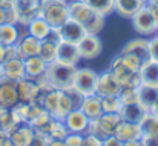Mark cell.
Returning a JSON list of instances; mask_svg holds the SVG:
<instances>
[{"instance_id":"cell-49","label":"cell","mask_w":158,"mask_h":146,"mask_svg":"<svg viewBox=\"0 0 158 146\" xmlns=\"http://www.w3.org/2000/svg\"><path fill=\"white\" fill-rule=\"evenodd\" d=\"M6 23V9L0 8V25Z\"/></svg>"},{"instance_id":"cell-12","label":"cell","mask_w":158,"mask_h":146,"mask_svg":"<svg viewBox=\"0 0 158 146\" xmlns=\"http://www.w3.org/2000/svg\"><path fill=\"white\" fill-rule=\"evenodd\" d=\"M64 125L68 128L69 132H74V134H85L88 132V128H89V118L83 114L81 109H72L66 117H64Z\"/></svg>"},{"instance_id":"cell-23","label":"cell","mask_w":158,"mask_h":146,"mask_svg":"<svg viewBox=\"0 0 158 146\" xmlns=\"http://www.w3.org/2000/svg\"><path fill=\"white\" fill-rule=\"evenodd\" d=\"M120 52H126V54H132L135 55L141 65L144 62L149 60V46H148V39H134L129 43H126Z\"/></svg>"},{"instance_id":"cell-60","label":"cell","mask_w":158,"mask_h":146,"mask_svg":"<svg viewBox=\"0 0 158 146\" xmlns=\"http://www.w3.org/2000/svg\"><path fill=\"white\" fill-rule=\"evenodd\" d=\"M146 2H149V0H146Z\"/></svg>"},{"instance_id":"cell-61","label":"cell","mask_w":158,"mask_h":146,"mask_svg":"<svg viewBox=\"0 0 158 146\" xmlns=\"http://www.w3.org/2000/svg\"><path fill=\"white\" fill-rule=\"evenodd\" d=\"M64 2H68V0H64Z\"/></svg>"},{"instance_id":"cell-2","label":"cell","mask_w":158,"mask_h":146,"mask_svg":"<svg viewBox=\"0 0 158 146\" xmlns=\"http://www.w3.org/2000/svg\"><path fill=\"white\" fill-rule=\"evenodd\" d=\"M75 72H77L75 65H66L58 60H54L51 63H48L43 79L55 89H66L72 86Z\"/></svg>"},{"instance_id":"cell-39","label":"cell","mask_w":158,"mask_h":146,"mask_svg":"<svg viewBox=\"0 0 158 146\" xmlns=\"http://www.w3.org/2000/svg\"><path fill=\"white\" fill-rule=\"evenodd\" d=\"M148 46H149V58L158 62V36H152L148 40Z\"/></svg>"},{"instance_id":"cell-16","label":"cell","mask_w":158,"mask_h":146,"mask_svg":"<svg viewBox=\"0 0 158 146\" xmlns=\"http://www.w3.org/2000/svg\"><path fill=\"white\" fill-rule=\"evenodd\" d=\"M17 92H19V101L20 103L35 101L37 96H39V82L25 77V79L17 82Z\"/></svg>"},{"instance_id":"cell-27","label":"cell","mask_w":158,"mask_h":146,"mask_svg":"<svg viewBox=\"0 0 158 146\" xmlns=\"http://www.w3.org/2000/svg\"><path fill=\"white\" fill-rule=\"evenodd\" d=\"M146 109L140 103H132V105H123L118 115L123 122H131V123H140L143 118Z\"/></svg>"},{"instance_id":"cell-45","label":"cell","mask_w":158,"mask_h":146,"mask_svg":"<svg viewBox=\"0 0 158 146\" xmlns=\"http://www.w3.org/2000/svg\"><path fill=\"white\" fill-rule=\"evenodd\" d=\"M141 143L143 146H158V135H143Z\"/></svg>"},{"instance_id":"cell-40","label":"cell","mask_w":158,"mask_h":146,"mask_svg":"<svg viewBox=\"0 0 158 146\" xmlns=\"http://www.w3.org/2000/svg\"><path fill=\"white\" fill-rule=\"evenodd\" d=\"M81 146H102V140L89 132H85L81 135Z\"/></svg>"},{"instance_id":"cell-50","label":"cell","mask_w":158,"mask_h":146,"mask_svg":"<svg viewBox=\"0 0 158 146\" xmlns=\"http://www.w3.org/2000/svg\"><path fill=\"white\" fill-rule=\"evenodd\" d=\"M123 146H143V143H141V140H132V142L123 143Z\"/></svg>"},{"instance_id":"cell-6","label":"cell","mask_w":158,"mask_h":146,"mask_svg":"<svg viewBox=\"0 0 158 146\" xmlns=\"http://www.w3.org/2000/svg\"><path fill=\"white\" fill-rule=\"evenodd\" d=\"M109 69L114 72V75L118 79V82L121 83V86H135L138 88L141 85V77H140V72L137 71H132L131 68H127L121 58L118 57V54L110 60V65H109Z\"/></svg>"},{"instance_id":"cell-13","label":"cell","mask_w":158,"mask_h":146,"mask_svg":"<svg viewBox=\"0 0 158 146\" xmlns=\"http://www.w3.org/2000/svg\"><path fill=\"white\" fill-rule=\"evenodd\" d=\"M19 103L17 82L6 79L5 75L0 79V105L5 108H12Z\"/></svg>"},{"instance_id":"cell-21","label":"cell","mask_w":158,"mask_h":146,"mask_svg":"<svg viewBox=\"0 0 158 146\" xmlns=\"http://www.w3.org/2000/svg\"><path fill=\"white\" fill-rule=\"evenodd\" d=\"M23 62H25V74H26L28 79H32V80L39 82V80H42V79L45 77L48 63L43 62L39 55L28 57V58H25Z\"/></svg>"},{"instance_id":"cell-54","label":"cell","mask_w":158,"mask_h":146,"mask_svg":"<svg viewBox=\"0 0 158 146\" xmlns=\"http://www.w3.org/2000/svg\"><path fill=\"white\" fill-rule=\"evenodd\" d=\"M49 146H64L61 140H49Z\"/></svg>"},{"instance_id":"cell-53","label":"cell","mask_w":158,"mask_h":146,"mask_svg":"<svg viewBox=\"0 0 158 146\" xmlns=\"http://www.w3.org/2000/svg\"><path fill=\"white\" fill-rule=\"evenodd\" d=\"M149 111H151L152 114H155V115H158V98H157V101H155V103L152 105V108H151Z\"/></svg>"},{"instance_id":"cell-44","label":"cell","mask_w":158,"mask_h":146,"mask_svg":"<svg viewBox=\"0 0 158 146\" xmlns=\"http://www.w3.org/2000/svg\"><path fill=\"white\" fill-rule=\"evenodd\" d=\"M146 6H148V9H149V12H151V15H152L154 22H155V26H157V29H158V3L148 2Z\"/></svg>"},{"instance_id":"cell-31","label":"cell","mask_w":158,"mask_h":146,"mask_svg":"<svg viewBox=\"0 0 158 146\" xmlns=\"http://www.w3.org/2000/svg\"><path fill=\"white\" fill-rule=\"evenodd\" d=\"M74 109L72 103L69 97L64 94L63 89H58V101H57V106H55V111L52 114V118H57V120H64V117Z\"/></svg>"},{"instance_id":"cell-35","label":"cell","mask_w":158,"mask_h":146,"mask_svg":"<svg viewBox=\"0 0 158 146\" xmlns=\"http://www.w3.org/2000/svg\"><path fill=\"white\" fill-rule=\"evenodd\" d=\"M83 2L105 17L114 12V0H83Z\"/></svg>"},{"instance_id":"cell-8","label":"cell","mask_w":158,"mask_h":146,"mask_svg":"<svg viewBox=\"0 0 158 146\" xmlns=\"http://www.w3.org/2000/svg\"><path fill=\"white\" fill-rule=\"evenodd\" d=\"M132 26L135 29L137 34H140L141 37H152L157 34V26H155V22L148 9V6L144 5L132 19Z\"/></svg>"},{"instance_id":"cell-9","label":"cell","mask_w":158,"mask_h":146,"mask_svg":"<svg viewBox=\"0 0 158 146\" xmlns=\"http://www.w3.org/2000/svg\"><path fill=\"white\" fill-rule=\"evenodd\" d=\"M78 52L85 60H94L103 52V42L98 34H85V37L77 43Z\"/></svg>"},{"instance_id":"cell-51","label":"cell","mask_w":158,"mask_h":146,"mask_svg":"<svg viewBox=\"0 0 158 146\" xmlns=\"http://www.w3.org/2000/svg\"><path fill=\"white\" fill-rule=\"evenodd\" d=\"M0 146H14L9 137H5L3 140H0Z\"/></svg>"},{"instance_id":"cell-17","label":"cell","mask_w":158,"mask_h":146,"mask_svg":"<svg viewBox=\"0 0 158 146\" xmlns=\"http://www.w3.org/2000/svg\"><path fill=\"white\" fill-rule=\"evenodd\" d=\"M58 62L61 63H66V65H75L81 60V55L78 52V48L75 43H69V42H60L57 45V58Z\"/></svg>"},{"instance_id":"cell-26","label":"cell","mask_w":158,"mask_h":146,"mask_svg":"<svg viewBox=\"0 0 158 146\" xmlns=\"http://www.w3.org/2000/svg\"><path fill=\"white\" fill-rule=\"evenodd\" d=\"M158 98V86L157 85H146L141 83L138 86V103L149 111L152 108V105L157 101Z\"/></svg>"},{"instance_id":"cell-30","label":"cell","mask_w":158,"mask_h":146,"mask_svg":"<svg viewBox=\"0 0 158 146\" xmlns=\"http://www.w3.org/2000/svg\"><path fill=\"white\" fill-rule=\"evenodd\" d=\"M19 25H11V23H3L0 25V43L5 46L15 45L17 40L20 39V29L17 28Z\"/></svg>"},{"instance_id":"cell-32","label":"cell","mask_w":158,"mask_h":146,"mask_svg":"<svg viewBox=\"0 0 158 146\" xmlns=\"http://www.w3.org/2000/svg\"><path fill=\"white\" fill-rule=\"evenodd\" d=\"M138 125L141 128L143 135H158V115L152 114L151 111L144 112Z\"/></svg>"},{"instance_id":"cell-34","label":"cell","mask_w":158,"mask_h":146,"mask_svg":"<svg viewBox=\"0 0 158 146\" xmlns=\"http://www.w3.org/2000/svg\"><path fill=\"white\" fill-rule=\"evenodd\" d=\"M123 103L118 96H106L102 97V108L103 114H118L121 109Z\"/></svg>"},{"instance_id":"cell-37","label":"cell","mask_w":158,"mask_h":146,"mask_svg":"<svg viewBox=\"0 0 158 146\" xmlns=\"http://www.w3.org/2000/svg\"><path fill=\"white\" fill-rule=\"evenodd\" d=\"M63 91H64V94L69 97L71 103H72V106H74V109H80L85 96H83L78 89H75L74 86H69V88H66V89H63Z\"/></svg>"},{"instance_id":"cell-43","label":"cell","mask_w":158,"mask_h":146,"mask_svg":"<svg viewBox=\"0 0 158 146\" xmlns=\"http://www.w3.org/2000/svg\"><path fill=\"white\" fill-rule=\"evenodd\" d=\"M6 23H11V25H19V14L17 11L12 8L6 9Z\"/></svg>"},{"instance_id":"cell-18","label":"cell","mask_w":158,"mask_h":146,"mask_svg":"<svg viewBox=\"0 0 158 146\" xmlns=\"http://www.w3.org/2000/svg\"><path fill=\"white\" fill-rule=\"evenodd\" d=\"M120 142L126 143V142H132V140H141L143 132L138 123H131V122H120V125L115 129L114 134Z\"/></svg>"},{"instance_id":"cell-57","label":"cell","mask_w":158,"mask_h":146,"mask_svg":"<svg viewBox=\"0 0 158 146\" xmlns=\"http://www.w3.org/2000/svg\"><path fill=\"white\" fill-rule=\"evenodd\" d=\"M2 77H3V65L0 63V79H2Z\"/></svg>"},{"instance_id":"cell-41","label":"cell","mask_w":158,"mask_h":146,"mask_svg":"<svg viewBox=\"0 0 158 146\" xmlns=\"http://www.w3.org/2000/svg\"><path fill=\"white\" fill-rule=\"evenodd\" d=\"M28 146H49V139L46 135L40 134V132H35L32 140H31V143Z\"/></svg>"},{"instance_id":"cell-58","label":"cell","mask_w":158,"mask_h":146,"mask_svg":"<svg viewBox=\"0 0 158 146\" xmlns=\"http://www.w3.org/2000/svg\"><path fill=\"white\" fill-rule=\"evenodd\" d=\"M149 2H152V3H158V0H149Z\"/></svg>"},{"instance_id":"cell-28","label":"cell","mask_w":158,"mask_h":146,"mask_svg":"<svg viewBox=\"0 0 158 146\" xmlns=\"http://www.w3.org/2000/svg\"><path fill=\"white\" fill-rule=\"evenodd\" d=\"M51 28H52V26L40 15V17L34 19V20L26 26V31H28L29 36H32V37H35V39H39V40H45V39L48 37Z\"/></svg>"},{"instance_id":"cell-42","label":"cell","mask_w":158,"mask_h":146,"mask_svg":"<svg viewBox=\"0 0 158 146\" xmlns=\"http://www.w3.org/2000/svg\"><path fill=\"white\" fill-rule=\"evenodd\" d=\"M81 135L83 134L69 132V135L63 140V143H64V146H81Z\"/></svg>"},{"instance_id":"cell-52","label":"cell","mask_w":158,"mask_h":146,"mask_svg":"<svg viewBox=\"0 0 158 146\" xmlns=\"http://www.w3.org/2000/svg\"><path fill=\"white\" fill-rule=\"evenodd\" d=\"M5 49H6V46L0 43V63L5 62Z\"/></svg>"},{"instance_id":"cell-7","label":"cell","mask_w":158,"mask_h":146,"mask_svg":"<svg viewBox=\"0 0 158 146\" xmlns=\"http://www.w3.org/2000/svg\"><path fill=\"white\" fill-rule=\"evenodd\" d=\"M14 9L19 14V25L28 26L42 15V0H14Z\"/></svg>"},{"instance_id":"cell-29","label":"cell","mask_w":158,"mask_h":146,"mask_svg":"<svg viewBox=\"0 0 158 146\" xmlns=\"http://www.w3.org/2000/svg\"><path fill=\"white\" fill-rule=\"evenodd\" d=\"M140 77H141V83L158 86V62L151 58L144 62L140 68Z\"/></svg>"},{"instance_id":"cell-15","label":"cell","mask_w":158,"mask_h":146,"mask_svg":"<svg viewBox=\"0 0 158 146\" xmlns=\"http://www.w3.org/2000/svg\"><path fill=\"white\" fill-rule=\"evenodd\" d=\"M12 109L19 115L20 122L22 123H28V125L45 111V108L40 103H37V101H31V103H20L19 101L15 106H12Z\"/></svg>"},{"instance_id":"cell-48","label":"cell","mask_w":158,"mask_h":146,"mask_svg":"<svg viewBox=\"0 0 158 146\" xmlns=\"http://www.w3.org/2000/svg\"><path fill=\"white\" fill-rule=\"evenodd\" d=\"M14 6V0H0V8L3 9H9Z\"/></svg>"},{"instance_id":"cell-10","label":"cell","mask_w":158,"mask_h":146,"mask_svg":"<svg viewBox=\"0 0 158 146\" xmlns=\"http://www.w3.org/2000/svg\"><path fill=\"white\" fill-rule=\"evenodd\" d=\"M121 91V83L114 75L110 69H106L105 72L98 74L97 82V96L106 97V96H118Z\"/></svg>"},{"instance_id":"cell-24","label":"cell","mask_w":158,"mask_h":146,"mask_svg":"<svg viewBox=\"0 0 158 146\" xmlns=\"http://www.w3.org/2000/svg\"><path fill=\"white\" fill-rule=\"evenodd\" d=\"M40 134L46 135L49 140H61V142H63V140L69 135V131H68V128H66V125H64L63 120L52 118V120L40 131Z\"/></svg>"},{"instance_id":"cell-47","label":"cell","mask_w":158,"mask_h":146,"mask_svg":"<svg viewBox=\"0 0 158 146\" xmlns=\"http://www.w3.org/2000/svg\"><path fill=\"white\" fill-rule=\"evenodd\" d=\"M14 57H19V55H17V48H15V45L6 46V49H5V60H9V58H14Z\"/></svg>"},{"instance_id":"cell-55","label":"cell","mask_w":158,"mask_h":146,"mask_svg":"<svg viewBox=\"0 0 158 146\" xmlns=\"http://www.w3.org/2000/svg\"><path fill=\"white\" fill-rule=\"evenodd\" d=\"M8 109H9V108H5V106H2V105H0V120L3 118V115L6 114V111H8Z\"/></svg>"},{"instance_id":"cell-22","label":"cell","mask_w":158,"mask_h":146,"mask_svg":"<svg viewBox=\"0 0 158 146\" xmlns=\"http://www.w3.org/2000/svg\"><path fill=\"white\" fill-rule=\"evenodd\" d=\"M3 75L9 80H14V82H19L22 79L26 77L25 74V62L23 58L20 57H14V58H9V60H5L3 63Z\"/></svg>"},{"instance_id":"cell-11","label":"cell","mask_w":158,"mask_h":146,"mask_svg":"<svg viewBox=\"0 0 158 146\" xmlns=\"http://www.w3.org/2000/svg\"><path fill=\"white\" fill-rule=\"evenodd\" d=\"M58 32H60V39L63 40V42H69V43H78L83 37H85V34H86V31H85V28L78 23V22H75L74 19H68L63 25H60L58 26Z\"/></svg>"},{"instance_id":"cell-33","label":"cell","mask_w":158,"mask_h":146,"mask_svg":"<svg viewBox=\"0 0 158 146\" xmlns=\"http://www.w3.org/2000/svg\"><path fill=\"white\" fill-rule=\"evenodd\" d=\"M57 45L58 43H54L51 40H42L40 42V49H39V57L46 62V63H51L57 58Z\"/></svg>"},{"instance_id":"cell-25","label":"cell","mask_w":158,"mask_h":146,"mask_svg":"<svg viewBox=\"0 0 158 146\" xmlns=\"http://www.w3.org/2000/svg\"><path fill=\"white\" fill-rule=\"evenodd\" d=\"M80 109L83 111V114L89 118V120H95L103 114V108H102V97L94 94V96H88L83 98V103L80 106Z\"/></svg>"},{"instance_id":"cell-19","label":"cell","mask_w":158,"mask_h":146,"mask_svg":"<svg viewBox=\"0 0 158 146\" xmlns=\"http://www.w3.org/2000/svg\"><path fill=\"white\" fill-rule=\"evenodd\" d=\"M34 134H35V131H34V128L31 125L20 123L11 132H8V137L11 139V142H12L14 146H28L31 143Z\"/></svg>"},{"instance_id":"cell-38","label":"cell","mask_w":158,"mask_h":146,"mask_svg":"<svg viewBox=\"0 0 158 146\" xmlns=\"http://www.w3.org/2000/svg\"><path fill=\"white\" fill-rule=\"evenodd\" d=\"M51 120H52L51 114H49L48 111H43V112H42L39 117H35V118H34V120H32L29 125L34 128V131H35V132H40V131H42V129H43V128H45V126H46V125H48Z\"/></svg>"},{"instance_id":"cell-46","label":"cell","mask_w":158,"mask_h":146,"mask_svg":"<svg viewBox=\"0 0 158 146\" xmlns=\"http://www.w3.org/2000/svg\"><path fill=\"white\" fill-rule=\"evenodd\" d=\"M102 146H123V142H120L115 135H110L105 140H102Z\"/></svg>"},{"instance_id":"cell-1","label":"cell","mask_w":158,"mask_h":146,"mask_svg":"<svg viewBox=\"0 0 158 146\" xmlns=\"http://www.w3.org/2000/svg\"><path fill=\"white\" fill-rule=\"evenodd\" d=\"M69 17L78 22L85 28L86 34H100L106 22L105 15L92 9L83 0L69 2Z\"/></svg>"},{"instance_id":"cell-4","label":"cell","mask_w":158,"mask_h":146,"mask_svg":"<svg viewBox=\"0 0 158 146\" xmlns=\"http://www.w3.org/2000/svg\"><path fill=\"white\" fill-rule=\"evenodd\" d=\"M120 122H121V118L118 114H102L98 118L89 122L88 132L95 135L100 140H105L115 134V129L120 125Z\"/></svg>"},{"instance_id":"cell-14","label":"cell","mask_w":158,"mask_h":146,"mask_svg":"<svg viewBox=\"0 0 158 146\" xmlns=\"http://www.w3.org/2000/svg\"><path fill=\"white\" fill-rule=\"evenodd\" d=\"M40 42H42V40H39V39L29 36L28 31H26V34H23V36L20 34V39H19L17 43H15L17 55H19L20 58H23V60L28 58V57H32V55H39Z\"/></svg>"},{"instance_id":"cell-5","label":"cell","mask_w":158,"mask_h":146,"mask_svg":"<svg viewBox=\"0 0 158 146\" xmlns=\"http://www.w3.org/2000/svg\"><path fill=\"white\" fill-rule=\"evenodd\" d=\"M97 82H98V74L91 69V68H77L74 83L72 86L78 89L85 97L97 94Z\"/></svg>"},{"instance_id":"cell-36","label":"cell","mask_w":158,"mask_h":146,"mask_svg":"<svg viewBox=\"0 0 158 146\" xmlns=\"http://www.w3.org/2000/svg\"><path fill=\"white\" fill-rule=\"evenodd\" d=\"M123 105H132L138 103V88L135 86H121V91L118 94Z\"/></svg>"},{"instance_id":"cell-56","label":"cell","mask_w":158,"mask_h":146,"mask_svg":"<svg viewBox=\"0 0 158 146\" xmlns=\"http://www.w3.org/2000/svg\"><path fill=\"white\" fill-rule=\"evenodd\" d=\"M5 137H8V135H6V132H5V131H3V129L0 128V140H3Z\"/></svg>"},{"instance_id":"cell-3","label":"cell","mask_w":158,"mask_h":146,"mask_svg":"<svg viewBox=\"0 0 158 146\" xmlns=\"http://www.w3.org/2000/svg\"><path fill=\"white\" fill-rule=\"evenodd\" d=\"M42 17L52 28H58L69 19V2L42 0Z\"/></svg>"},{"instance_id":"cell-20","label":"cell","mask_w":158,"mask_h":146,"mask_svg":"<svg viewBox=\"0 0 158 146\" xmlns=\"http://www.w3.org/2000/svg\"><path fill=\"white\" fill-rule=\"evenodd\" d=\"M146 3V0H114V12L120 17L132 19Z\"/></svg>"},{"instance_id":"cell-59","label":"cell","mask_w":158,"mask_h":146,"mask_svg":"<svg viewBox=\"0 0 158 146\" xmlns=\"http://www.w3.org/2000/svg\"><path fill=\"white\" fill-rule=\"evenodd\" d=\"M157 36H158V29H157Z\"/></svg>"}]
</instances>
